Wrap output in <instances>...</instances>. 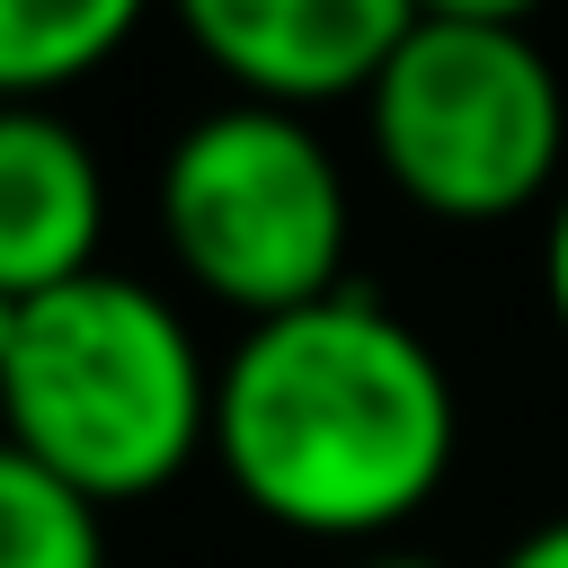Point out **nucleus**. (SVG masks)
Here are the masks:
<instances>
[{
    "mask_svg": "<svg viewBox=\"0 0 568 568\" xmlns=\"http://www.w3.org/2000/svg\"><path fill=\"white\" fill-rule=\"evenodd\" d=\"M355 106L390 195L435 222L488 231L568 186V80L532 27L417 18Z\"/></svg>",
    "mask_w": 568,
    "mask_h": 568,
    "instance_id": "4",
    "label": "nucleus"
},
{
    "mask_svg": "<svg viewBox=\"0 0 568 568\" xmlns=\"http://www.w3.org/2000/svg\"><path fill=\"white\" fill-rule=\"evenodd\" d=\"M213 382L195 320L160 284L98 266L27 302L0 364V435L98 506H133L213 453Z\"/></svg>",
    "mask_w": 568,
    "mask_h": 568,
    "instance_id": "2",
    "label": "nucleus"
},
{
    "mask_svg": "<svg viewBox=\"0 0 568 568\" xmlns=\"http://www.w3.org/2000/svg\"><path fill=\"white\" fill-rule=\"evenodd\" d=\"M169 27L231 98L320 115L382 80L417 0H169Z\"/></svg>",
    "mask_w": 568,
    "mask_h": 568,
    "instance_id": "5",
    "label": "nucleus"
},
{
    "mask_svg": "<svg viewBox=\"0 0 568 568\" xmlns=\"http://www.w3.org/2000/svg\"><path fill=\"white\" fill-rule=\"evenodd\" d=\"M355 568H444V559H426V550H355Z\"/></svg>",
    "mask_w": 568,
    "mask_h": 568,
    "instance_id": "12",
    "label": "nucleus"
},
{
    "mask_svg": "<svg viewBox=\"0 0 568 568\" xmlns=\"http://www.w3.org/2000/svg\"><path fill=\"white\" fill-rule=\"evenodd\" d=\"M169 0H0V106H53L98 80Z\"/></svg>",
    "mask_w": 568,
    "mask_h": 568,
    "instance_id": "7",
    "label": "nucleus"
},
{
    "mask_svg": "<svg viewBox=\"0 0 568 568\" xmlns=\"http://www.w3.org/2000/svg\"><path fill=\"white\" fill-rule=\"evenodd\" d=\"M541 311H550V328L568 337V186H559L550 213H541Z\"/></svg>",
    "mask_w": 568,
    "mask_h": 568,
    "instance_id": "9",
    "label": "nucleus"
},
{
    "mask_svg": "<svg viewBox=\"0 0 568 568\" xmlns=\"http://www.w3.org/2000/svg\"><path fill=\"white\" fill-rule=\"evenodd\" d=\"M106 160L62 106H0V293L36 302L106 266Z\"/></svg>",
    "mask_w": 568,
    "mask_h": 568,
    "instance_id": "6",
    "label": "nucleus"
},
{
    "mask_svg": "<svg viewBox=\"0 0 568 568\" xmlns=\"http://www.w3.org/2000/svg\"><path fill=\"white\" fill-rule=\"evenodd\" d=\"M550 0H417V18H453V27H532Z\"/></svg>",
    "mask_w": 568,
    "mask_h": 568,
    "instance_id": "10",
    "label": "nucleus"
},
{
    "mask_svg": "<svg viewBox=\"0 0 568 568\" xmlns=\"http://www.w3.org/2000/svg\"><path fill=\"white\" fill-rule=\"evenodd\" d=\"M497 568H568V515H541L532 532H515L497 550Z\"/></svg>",
    "mask_w": 568,
    "mask_h": 568,
    "instance_id": "11",
    "label": "nucleus"
},
{
    "mask_svg": "<svg viewBox=\"0 0 568 568\" xmlns=\"http://www.w3.org/2000/svg\"><path fill=\"white\" fill-rule=\"evenodd\" d=\"M0 568H106V506L0 435Z\"/></svg>",
    "mask_w": 568,
    "mask_h": 568,
    "instance_id": "8",
    "label": "nucleus"
},
{
    "mask_svg": "<svg viewBox=\"0 0 568 568\" xmlns=\"http://www.w3.org/2000/svg\"><path fill=\"white\" fill-rule=\"evenodd\" d=\"M213 462L275 532L382 541L444 497L462 462V390L417 320L346 284L248 320L222 346Z\"/></svg>",
    "mask_w": 568,
    "mask_h": 568,
    "instance_id": "1",
    "label": "nucleus"
},
{
    "mask_svg": "<svg viewBox=\"0 0 568 568\" xmlns=\"http://www.w3.org/2000/svg\"><path fill=\"white\" fill-rule=\"evenodd\" d=\"M160 248L169 266L248 320L302 311L320 293H346V248H355V186L328 133L293 106L222 98L178 124L151 178Z\"/></svg>",
    "mask_w": 568,
    "mask_h": 568,
    "instance_id": "3",
    "label": "nucleus"
},
{
    "mask_svg": "<svg viewBox=\"0 0 568 568\" xmlns=\"http://www.w3.org/2000/svg\"><path fill=\"white\" fill-rule=\"evenodd\" d=\"M18 320H27V302H18V293H0V364H9V346H18Z\"/></svg>",
    "mask_w": 568,
    "mask_h": 568,
    "instance_id": "13",
    "label": "nucleus"
}]
</instances>
